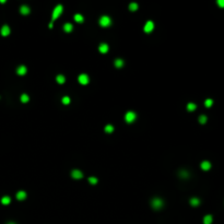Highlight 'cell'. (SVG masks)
<instances>
[{
	"mask_svg": "<svg viewBox=\"0 0 224 224\" xmlns=\"http://www.w3.org/2000/svg\"><path fill=\"white\" fill-rule=\"evenodd\" d=\"M10 27H9L8 25H3L1 27V31H0V33H1L2 36H8L9 34H10Z\"/></svg>",
	"mask_w": 224,
	"mask_h": 224,
	"instance_id": "obj_8",
	"label": "cell"
},
{
	"mask_svg": "<svg viewBox=\"0 0 224 224\" xmlns=\"http://www.w3.org/2000/svg\"><path fill=\"white\" fill-rule=\"evenodd\" d=\"M74 20H76L77 22H79V23H82V22H83V16L78 13V14L74 15Z\"/></svg>",
	"mask_w": 224,
	"mask_h": 224,
	"instance_id": "obj_26",
	"label": "cell"
},
{
	"mask_svg": "<svg viewBox=\"0 0 224 224\" xmlns=\"http://www.w3.org/2000/svg\"><path fill=\"white\" fill-rule=\"evenodd\" d=\"M212 104H213V99H211V98L205 99L204 105H205V106H207V107H211V106H212Z\"/></svg>",
	"mask_w": 224,
	"mask_h": 224,
	"instance_id": "obj_28",
	"label": "cell"
},
{
	"mask_svg": "<svg viewBox=\"0 0 224 224\" xmlns=\"http://www.w3.org/2000/svg\"><path fill=\"white\" fill-rule=\"evenodd\" d=\"M196 108H197V105H196L195 103H189L188 105H187V111L188 112H194Z\"/></svg>",
	"mask_w": 224,
	"mask_h": 224,
	"instance_id": "obj_17",
	"label": "cell"
},
{
	"mask_svg": "<svg viewBox=\"0 0 224 224\" xmlns=\"http://www.w3.org/2000/svg\"><path fill=\"white\" fill-rule=\"evenodd\" d=\"M213 221V218L211 214H208V215H205L203 218V224H211Z\"/></svg>",
	"mask_w": 224,
	"mask_h": 224,
	"instance_id": "obj_13",
	"label": "cell"
},
{
	"mask_svg": "<svg viewBox=\"0 0 224 224\" xmlns=\"http://www.w3.org/2000/svg\"><path fill=\"white\" fill-rule=\"evenodd\" d=\"M7 224H15L14 222H9V223H7Z\"/></svg>",
	"mask_w": 224,
	"mask_h": 224,
	"instance_id": "obj_32",
	"label": "cell"
},
{
	"mask_svg": "<svg viewBox=\"0 0 224 224\" xmlns=\"http://www.w3.org/2000/svg\"><path fill=\"white\" fill-rule=\"evenodd\" d=\"M201 168H202L203 171H208L211 168V163H210L209 161H203L202 163H201Z\"/></svg>",
	"mask_w": 224,
	"mask_h": 224,
	"instance_id": "obj_9",
	"label": "cell"
},
{
	"mask_svg": "<svg viewBox=\"0 0 224 224\" xmlns=\"http://www.w3.org/2000/svg\"><path fill=\"white\" fill-rule=\"evenodd\" d=\"M124 66V61L121 60V59H116L115 60V67L116 68H121Z\"/></svg>",
	"mask_w": 224,
	"mask_h": 224,
	"instance_id": "obj_22",
	"label": "cell"
},
{
	"mask_svg": "<svg viewBox=\"0 0 224 224\" xmlns=\"http://www.w3.org/2000/svg\"><path fill=\"white\" fill-rule=\"evenodd\" d=\"M125 119L128 124H131V122H134L137 119V114L135 112H128L125 116Z\"/></svg>",
	"mask_w": 224,
	"mask_h": 224,
	"instance_id": "obj_4",
	"label": "cell"
},
{
	"mask_svg": "<svg viewBox=\"0 0 224 224\" xmlns=\"http://www.w3.org/2000/svg\"><path fill=\"white\" fill-rule=\"evenodd\" d=\"M179 177H181V178H188L189 177V173L187 172L186 170H181V171H179Z\"/></svg>",
	"mask_w": 224,
	"mask_h": 224,
	"instance_id": "obj_18",
	"label": "cell"
},
{
	"mask_svg": "<svg viewBox=\"0 0 224 224\" xmlns=\"http://www.w3.org/2000/svg\"><path fill=\"white\" fill-rule=\"evenodd\" d=\"M61 12H62V6L61 4H58V6L54 9V11H53V16H52V19H53V21H55L57 19V18H59V15L61 14ZM52 21V22H53Z\"/></svg>",
	"mask_w": 224,
	"mask_h": 224,
	"instance_id": "obj_3",
	"label": "cell"
},
{
	"mask_svg": "<svg viewBox=\"0 0 224 224\" xmlns=\"http://www.w3.org/2000/svg\"><path fill=\"white\" fill-rule=\"evenodd\" d=\"M72 29H73V26H72L71 23H66L65 26H63V30H65V32H67V33H70L72 31Z\"/></svg>",
	"mask_w": 224,
	"mask_h": 224,
	"instance_id": "obj_16",
	"label": "cell"
},
{
	"mask_svg": "<svg viewBox=\"0 0 224 224\" xmlns=\"http://www.w3.org/2000/svg\"><path fill=\"white\" fill-rule=\"evenodd\" d=\"M97 178L96 177H89V182L91 185H96L97 184Z\"/></svg>",
	"mask_w": 224,
	"mask_h": 224,
	"instance_id": "obj_25",
	"label": "cell"
},
{
	"mask_svg": "<svg viewBox=\"0 0 224 224\" xmlns=\"http://www.w3.org/2000/svg\"><path fill=\"white\" fill-rule=\"evenodd\" d=\"M198 120H199L200 124L203 125V124H205V122H207L208 118H207V116H205V115H201V116H199V119H198Z\"/></svg>",
	"mask_w": 224,
	"mask_h": 224,
	"instance_id": "obj_23",
	"label": "cell"
},
{
	"mask_svg": "<svg viewBox=\"0 0 224 224\" xmlns=\"http://www.w3.org/2000/svg\"><path fill=\"white\" fill-rule=\"evenodd\" d=\"M29 99H30V97H29V95L27 94H22L21 95V102L22 103H27L29 102Z\"/></svg>",
	"mask_w": 224,
	"mask_h": 224,
	"instance_id": "obj_24",
	"label": "cell"
},
{
	"mask_svg": "<svg viewBox=\"0 0 224 224\" xmlns=\"http://www.w3.org/2000/svg\"><path fill=\"white\" fill-rule=\"evenodd\" d=\"M151 205H152V208L154 210H160V209L163 208L164 202H163V200L161 198H154V199H152V201H151Z\"/></svg>",
	"mask_w": 224,
	"mask_h": 224,
	"instance_id": "obj_1",
	"label": "cell"
},
{
	"mask_svg": "<svg viewBox=\"0 0 224 224\" xmlns=\"http://www.w3.org/2000/svg\"><path fill=\"white\" fill-rule=\"evenodd\" d=\"M10 201H11V198H10V197H8V196H4V197H2V199H1V203H2V204H9V203H10Z\"/></svg>",
	"mask_w": 224,
	"mask_h": 224,
	"instance_id": "obj_20",
	"label": "cell"
},
{
	"mask_svg": "<svg viewBox=\"0 0 224 224\" xmlns=\"http://www.w3.org/2000/svg\"><path fill=\"white\" fill-rule=\"evenodd\" d=\"M105 131L107 132V134H112V132L114 131V127L112 125H107L105 126Z\"/></svg>",
	"mask_w": 224,
	"mask_h": 224,
	"instance_id": "obj_27",
	"label": "cell"
},
{
	"mask_svg": "<svg viewBox=\"0 0 224 224\" xmlns=\"http://www.w3.org/2000/svg\"><path fill=\"white\" fill-rule=\"evenodd\" d=\"M111 23H112V20H111V18L107 16V15H103L99 19V25L103 26V27L109 26V25H111Z\"/></svg>",
	"mask_w": 224,
	"mask_h": 224,
	"instance_id": "obj_2",
	"label": "cell"
},
{
	"mask_svg": "<svg viewBox=\"0 0 224 224\" xmlns=\"http://www.w3.org/2000/svg\"><path fill=\"white\" fill-rule=\"evenodd\" d=\"M16 73L19 76H24L26 73V67L25 66H20L16 69Z\"/></svg>",
	"mask_w": 224,
	"mask_h": 224,
	"instance_id": "obj_10",
	"label": "cell"
},
{
	"mask_svg": "<svg viewBox=\"0 0 224 224\" xmlns=\"http://www.w3.org/2000/svg\"><path fill=\"white\" fill-rule=\"evenodd\" d=\"M189 202H190V204L193 205V207H197V205H199V203H200V200H199L198 198H195V197H194V198L190 199Z\"/></svg>",
	"mask_w": 224,
	"mask_h": 224,
	"instance_id": "obj_15",
	"label": "cell"
},
{
	"mask_svg": "<svg viewBox=\"0 0 224 224\" xmlns=\"http://www.w3.org/2000/svg\"><path fill=\"white\" fill-rule=\"evenodd\" d=\"M78 80H79V82L81 84H83V85H85V84H88L89 83V76L88 74H85V73H82V74H80L79 76V78H78Z\"/></svg>",
	"mask_w": 224,
	"mask_h": 224,
	"instance_id": "obj_5",
	"label": "cell"
},
{
	"mask_svg": "<svg viewBox=\"0 0 224 224\" xmlns=\"http://www.w3.org/2000/svg\"><path fill=\"white\" fill-rule=\"evenodd\" d=\"M218 4L221 8H224V0H218Z\"/></svg>",
	"mask_w": 224,
	"mask_h": 224,
	"instance_id": "obj_30",
	"label": "cell"
},
{
	"mask_svg": "<svg viewBox=\"0 0 224 224\" xmlns=\"http://www.w3.org/2000/svg\"><path fill=\"white\" fill-rule=\"evenodd\" d=\"M53 25H54V23H53V22H50V23H49V29H53Z\"/></svg>",
	"mask_w": 224,
	"mask_h": 224,
	"instance_id": "obj_31",
	"label": "cell"
},
{
	"mask_svg": "<svg viewBox=\"0 0 224 224\" xmlns=\"http://www.w3.org/2000/svg\"><path fill=\"white\" fill-rule=\"evenodd\" d=\"M153 27H154V24L152 21H148L147 23L144 25V32L145 33H150V32L153 31Z\"/></svg>",
	"mask_w": 224,
	"mask_h": 224,
	"instance_id": "obj_7",
	"label": "cell"
},
{
	"mask_svg": "<svg viewBox=\"0 0 224 224\" xmlns=\"http://www.w3.org/2000/svg\"><path fill=\"white\" fill-rule=\"evenodd\" d=\"M56 80H57V82L59 84H62V83H65V81H66V79H65V77H63L62 74H59V76H57V78H56Z\"/></svg>",
	"mask_w": 224,
	"mask_h": 224,
	"instance_id": "obj_19",
	"label": "cell"
},
{
	"mask_svg": "<svg viewBox=\"0 0 224 224\" xmlns=\"http://www.w3.org/2000/svg\"><path fill=\"white\" fill-rule=\"evenodd\" d=\"M98 49H99V53L106 54L108 52V45L107 44H101V46H99Z\"/></svg>",
	"mask_w": 224,
	"mask_h": 224,
	"instance_id": "obj_14",
	"label": "cell"
},
{
	"mask_svg": "<svg viewBox=\"0 0 224 224\" xmlns=\"http://www.w3.org/2000/svg\"><path fill=\"white\" fill-rule=\"evenodd\" d=\"M61 102H62V104L68 105V104H70V98L68 97V96H63L62 99H61Z\"/></svg>",
	"mask_w": 224,
	"mask_h": 224,
	"instance_id": "obj_29",
	"label": "cell"
},
{
	"mask_svg": "<svg viewBox=\"0 0 224 224\" xmlns=\"http://www.w3.org/2000/svg\"><path fill=\"white\" fill-rule=\"evenodd\" d=\"M26 198V193L25 191H19V193L16 194V199L18 200H20V201H22V200H24Z\"/></svg>",
	"mask_w": 224,
	"mask_h": 224,
	"instance_id": "obj_11",
	"label": "cell"
},
{
	"mask_svg": "<svg viewBox=\"0 0 224 224\" xmlns=\"http://www.w3.org/2000/svg\"><path fill=\"white\" fill-rule=\"evenodd\" d=\"M30 11H31V10H30V8L27 7V6H22V7L20 8V12H21L23 15L29 14V13H30Z\"/></svg>",
	"mask_w": 224,
	"mask_h": 224,
	"instance_id": "obj_12",
	"label": "cell"
},
{
	"mask_svg": "<svg viewBox=\"0 0 224 224\" xmlns=\"http://www.w3.org/2000/svg\"><path fill=\"white\" fill-rule=\"evenodd\" d=\"M71 176L74 178V179H81L82 177H83V173L79 170H73L71 172Z\"/></svg>",
	"mask_w": 224,
	"mask_h": 224,
	"instance_id": "obj_6",
	"label": "cell"
},
{
	"mask_svg": "<svg viewBox=\"0 0 224 224\" xmlns=\"http://www.w3.org/2000/svg\"><path fill=\"white\" fill-rule=\"evenodd\" d=\"M129 10H130V11H136V10H138V3L131 2V3L129 4Z\"/></svg>",
	"mask_w": 224,
	"mask_h": 224,
	"instance_id": "obj_21",
	"label": "cell"
}]
</instances>
